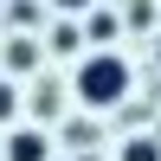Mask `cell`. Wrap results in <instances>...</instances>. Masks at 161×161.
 Listing matches in <instances>:
<instances>
[{
  "label": "cell",
  "mask_w": 161,
  "mask_h": 161,
  "mask_svg": "<svg viewBox=\"0 0 161 161\" xmlns=\"http://www.w3.org/2000/svg\"><path fill=\"white\" fill-rule=\"evenodd\" d=\"M71 90H77V103H90V110H110V103L129 97V64L116 58V52H90V58L71 71Z\"/></svg>",
  "instance_id": "cell-1"
},
{
  "label": "cell",
  "mask_w": 161,
  "mask_h": 161,
  "mask_svg": "<svg viewBox=\"0 0 161 161\" xmlns=\"http://www.w3.org/2000/svg\"><path fill=\"white\" fill-rule=\"evenodd\" d=\"M45 155H52L45 129H7V161H45Z\"/></svg>",
  "instance_id": "cell-2"
},
{
  "label": "cell",
  "mask_w": 161,
  "mask_h": 161,
  "mask_svg": "<svg viewBox=\"0 0 161 161\" xmlns=\"http://www.w3.org/2000/svg\"><path fill=\"white\" fill-rule=\"evenodd\" d=\"M116 161H161V142H155V136H129Z\"/></svg>",
  "instance_id": "cell-3"
},
{
  "label": "cell",
  "mask_w": 161,
  "mask_h": 161,
  "mask_svg": "<svg viewBox=\"0 0 161 161\" xmlns=\"http://www.w3.org/2000/svg\"><path fill=\"white\" fill-rule=\"evenodd\" d=\"M52 45H58V52H77V26L58 19V26H52Z\"/></svg>",
  "instance_id": "cell-4"
},
{
  "label": "cell",
  "mask_w": 161,
  "mask_h": 161,
  "mask_svg": "<svg viewBox=\"0 0 161 161\" xmlns=\"http://www.w3.org/2000/svg\"><path fill=\"white\" fill-rule=\"evenodd\" d=\"M13 116H19V90L0 84V123H13Z\"/></svg>",
  "instance_id": "cell-5"
},
{
  "label": "cell",
  "mask_w": 161,
  "mask_h": 161,
  "mask_svg": "<svg viewBox=\"0 0 161 161\" xmlns=\"http://www.w3.org/2000/svg\"><path fill=\"white\" fill-rule=\"evenodd\" d=\"M90 39H97V45H103V39H116V19H110V13H90Z\"/></svg>",
  "instance_id": "cell-6"
},
{
  "label": "cell",
  "mask_w": 161,
  "mask_h": 161,
  "mask_svg": "<svg viewBox=\"0 0 161 161\" xmlns=\"http://www.w3.org/2000/svg\"><path fill=\"white\" fill-rule=\"evenodd\" d=\"M7 64H13V71H32V45H26V39H19V45H7Z\"/></svg>",
  "instance_id": "cell-7"
},
{
  "label": "cell",
  "mask_w": 161,
  "mask_h": 161,
  "mask_svg": "<svg viewBox=\"0 0 161 161\" xmlns=\"http://www.w3.org/2000/svg\"><path fill=\"white\" fill-rule=\"evenodd\" d=\"M58 7H64V13H84V7H90V0H58Z\"/></svg>",
  "instance_id": "cell-8"
},
{
  "label": "cell",
  "mask_w": 161,
  "mask_h": 161,
  "mask_svg": "<svg viewBox=\"0 0 161 161\" xmlns=\"http://www.w3.org/2000/svg\"><path fill=\"white\" fill-rule=\"evenodd\" d=\"M155 58H161V39H155Z\"/></svg>",
  "instance_id": "cell-9"
}]
</instances>
